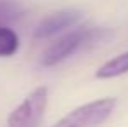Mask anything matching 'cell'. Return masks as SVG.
Listing matches in <instances>:
<instances>
[{
  "label": "cell",
  "instance_id": "obj_4",
  "mask_svg": "<svg viewBox=\"0 0 128 127\" xmlns=\"http://www.w3.org/2000/svg\"><path fill=\"white\" fill-rule=\"evenodd\" d=\"M83 18H85V14L82 11H76V9H66V11H59V12H52L50 16L43 18L36 24V28L33 31V37L35 38L54 37L66 28H71V26L78 24Z\"/></svg>",
  "mask_w": 128,
  "mask_h": 127
},
{
  "label": "cell",
  "instance_id": "obj_7",
  "mask_svg": "<svg viewBox=\"0 0 128 127\" xmlns=\"http://www.w3.org/2000/svg\"><path fill=\"white\" fill-rule=\"evenodd\" d=\"M22 16V9L12 0H0V26H7Z\"/></svg>",
  "mask_w": 128,
  "mask_h": 127
},
{
  "label": "cell",
  "instance_id": "obj_2",
  "mask_svg": "<svg viewBox=\"0 0 128 127\" xmlns=\"http://www.w3.org/2000/svg\"><path fill=\"white\" fill-rule=\"evenodd\" d=\"M114 106H116L114 98H102L74 108L52 127H97L111 117Z\"/></svg>",
  "mask_w": 128,
  "mask_h": 127
},
{
  "label": "cell",
  "instance_id": "obj_3",
  "mask_svg": "<svg viewBox=\"0 0 128 127\" xmlns=\"http://www.w3.org/2000/svg\"><path fill=\"white\" fill-rule=\"evenodd\" d=\"M48 101V89L40 85L33 89L7 118V127H36L42 120Z\"/></svg>",
  "mask_w": 128,
  "mask_h": 127
},
{
  "label": "cell",
  "instance_id": "obj_6",
  "mask_svg": "<svg viewBox=\"0 0 128 127\" xmlns=\"http://www.w3.org/2000/svg\"><path fill=\"white\" fill-rule=\"evenodd\" d=\"M19 51V37L9 26H0V58H10Z\"/></svg>",
  "mask_w": 128,
  "mask_h": 127
},
{
  "label": "cell",
  "instance_id": "obj_5",
  "mask_svg": "<svg viewBox=\"0 0 128 127\" xmlns=\"http://www.w3.org/2000/svg\"><path fill=\"white\" fill-rule=\"evenodd\" d=\"M125 73H128V51L106 61L95 71V78L106 80V78H114V77H120Z\"/></svg>",
  "mask_w": 128,
  "mask_h": 127
},
{
  "label": "cell",
  "instance_id": "obj_1",
  "mask_svg": "<svg viewBox=\"0 0 128 127\" xmlns=\"http://www.w3.org/2000/svg\"><path fill=\"white\" fill-rule=\"evenodd\" d=\"M107 35H109V31L100 30V28L99 30L97 28H76L62 35L61 38H57L54 44H50L42 54L40 64L45 68L56 66V64L66 61L68 58H71L73 54H76L78 51L100 44Z\"/></svg>",
  "mask_w": 128,
  "mask_h": 127
}]
</instances>
